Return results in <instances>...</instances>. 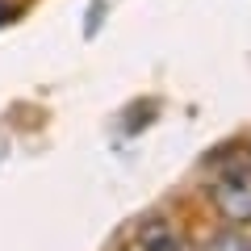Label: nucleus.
I'll return each mask as SVG.
<instances>
[{
  "instance_id": "obj_1",
  "label": "nucleus",
  "mask_w": 251,
  "mask_h": 251,
  "mask_svg": "<svg viewBox=\"0 0 251 251\" xmlns=\"http://www.w3.org/2000/svg\"><path fill=\"white\" fill-rule=\"evenodd\" d=\"M218 214L234 226H247L251 222V172H222L209 188Z\"/></svg>"
},
{
  "instance_id": "obj_2",
  "label": "nucleus",
  "mask_w": 251,
  "mask_h": 251,
  "mask_svg": "<svg viewBox=\"0 0 251 251\" xmlns=\"http://www.w3.org/2000/svg\"><path fill=\"white\" fill-rule=\"evenodd\" d=\"M134 251H184V239L176 234L172 222H143V230L134 234Z\"/></svg>"
},
{
  "instance_id": "obj_3",
  "label": "nucleus",
  "mask_w": 251,
  "mask_h": 251,
  "mask_svg": "<svg viewBox=\"0 0 251 251\" xmlns=\"http://www.w3.org/2000/svg\"><path fill=\"white\" fill-rule=\"evenodd\" d=\"M205 251H251V243L243 239V234H214V239L205 243Z\"/></svg>"
},
{
  "instance_id": "obj_4",
  "label": "nucleus",
  "mask_w": 251,
  "mask_h": 251,
  "mask_svg": "<svg viewBox=\"0 0 251 251\" xmlns=\"http://www.w3.org/2000/svg\"><path fill=\"white\" fill-rule=\"evenodd\" d=\"M17 9H21L17 0H0V25H4V21H13V17H17Z\"/></svg>"
}]
</instances>
